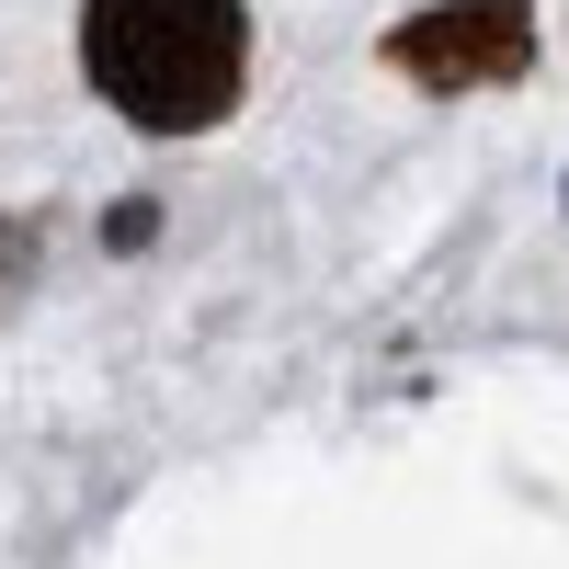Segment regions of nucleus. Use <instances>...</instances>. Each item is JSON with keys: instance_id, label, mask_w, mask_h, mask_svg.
<instances>
[{"instance_id": "nucleus-1", "label": "nucleus", "mask_w": 569, "mask_h": 569, "mask_svg": "<svg viewBox=\"0 0 569 569\" xmlns=\"http://www.w3.org/2000/svg\"><path fill=\"white\" fill-rule=\"evenodd\" d=\"M80 58H91V91H103L126 126L194 137V126H217L240 103L251 23H240V0H91Z\"/></svg>"}, {"instance_id": "nucleus-2", "label": "nucleus", "mask_w": 569, "mask_h": 569, "mask_svg": "<svg viewBox=\"0 0 569 569\" xmlns=\"http://www.w3.org/2000/svg\"><path fill=\"white\" fill-rule=\"evenodd\" d=\"M388 58L421 91H490V80H512L536 58V23H525V0H445V12L388 34Z\"/></svg>"}]
</instances>
